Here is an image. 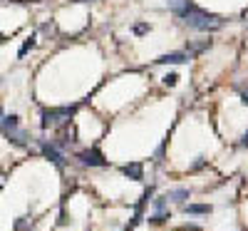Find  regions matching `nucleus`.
Instances as JSON below:
<instances>
[{
	"instance_id": "obj_6",
	"label": "nucleus",
	"mask_w": 248,
	"mask_h": 231,
	"mask_svg": "<svg viewBox=\"0 0 248 231\" xmlns=\"http://www.w3.org/2000/svg\"><path fill=\"white\" fill-rule=\"evenodd\" d=\"M211 212H214L211 204H184V214H191V216H203Z\"/></svg>"
},
{
	"instance_id": "obj_10",
	"label": "nucleus",
	"mask_w": 248,
	"mask_h": 231,
	"mask_svg": "<svg viewBox=\"0 0 248 231\" xmlns=\"http://www.w3.org/2000/svg\"><path fill=\"white\" fill-rule=\"evenodd\" d=\"M20 127V117L17 115H3V119H0V132H8V130H15Z\"/></svg>"
},
{
	"instance_id": "obj_19",
	"label": "nucleus",
	"mask_w": 248,
	"mask_h": 231,
	"mask_svg": "<svg viewBox=\"0 0 248 231\" xmlns=\"http://www.w3.org/2000/svg\"><path fill=\"white\" fill-rule=\"evenodd\" d=\"M0 119H3V110H0Z\"/></svg>"
},
{
	"instance_id": "obj_15",
	"label": "nucleus",
	"mask_w": 248,
	"mask_h": 231,
	"mask_svg": "<svg viewBox=\"0 0 248 231\" xmlns=\"http://www.w3.org/2000/svg\"><path fill=\"white\" fill-rule=\"evenodd\" d=\"M176 80H179V77H176L174 72H169L167 77H164V85H167V87H174V85H176Z\"/></svg>"
},
{
	"instance_id": "obj_4",
	"label": "nucleus",
	"mask_w": 248,
	"mask_h": 231,
	"mask_svg": "<svg viewBox=\"0 0 248 231\" xmlns=\"http://www.w3.org/2000/svg\"><path fill=\"white\" fill-rule=\"evenodd\" d=\"M40 149H43V154L52 162V164H57L60 169L65 166V154L60 152V147L57 144H50V142H40Z\"/></svg>"
},
{
	"instance_id": "obj_8",
	"label": "nucleus",
	"mask_w": 248,
	"mask_h": 231,
	"mask_svg": "<svg viewBox=\"0 0 248 231\" xmlns=\"http://www.w3.org/2000/svg\"><path fill=\"white\" fill-rule=\"evenodd\" d=\"M5 137L13 142V144H20V147H23V144H28V139H30V134L23 130V127H15V130H8L5 132Z\"/></svg>"
},
{
	"instance_id": "obj_18",
	"label": "nucleus",
	"mask_w": 248,
	"mask_h": 231,
	"mask_svg": "<svg viewBox=\"0 0 248 231\" xmlns=\"http://www.w3.org/2000/svg\"><path fill=\"white\" fill-rule=\"evenodd\" d=\"M241 144H243V147H248V132H246V134L241 137Z\"/></svg>"
},
{
	"instance_id": "obj_17",
	"label": "nucleus",
	"mask_w": 248,
	"mask_h": 231,
	"mask_svg": "<svg viewBox=\"0 0 248 231\" xmlns=\"http://www.w3.org/2000/svg\"><path fill=\"white\" fill-rule=\"evenodd\" d=\"M241 102H243V104H248V90H246V92H241Z\"/></svg>"
},
{
	"instance_id": "obj_5",
	"label": "nucleus",
	"mask_w": 248,
	"mask_h": 231,
	"mask_svg": "<svg viewBox=\"0 0 248 231\" xmlns=\"http://www.w3.org/2000/svg\"><path fill=\"white\" fill-rule=\"evenodd\" d=\"M191 55L189 52H167V55H161L156 62L159 65H184V62H189Z\"/></svg>"
},
{
	"instance_id": "obj_3",
	"label": "nucleus",
	"mask_w": 248,
	"mask_h": 231,
	"mask_svg": "<svg viewBox=\"0 0 248 231\" xmlns=\"http://www.w3.org/2000/svg\"><path fill=\"white\" fill-rule=\"evenodd\" d=\"M79 164H85V166H107V159L105 154H102L99 149H82L77 154Z\"/></svg>"
},
{
	"instance_id": "obj_7",
	"label": "nucleus",
	"mask_w": 248,
	"mask_h": 231,
	"mask_svg": "<svg viewBox=\"0 0 248 231\" xmlns=\"http://www.w3.org/2000/svg\"><path fill=\"white\" fill-rule=\"evenodd\" d=\"M122 174L129 177V179H134V182H141V179H144V166H141L139 162L127 164V166H122Z\"/></svg>"
},
{
	"instance_id": "obj_13",
	"label": "nucleus",
	"mask_w": 248,
	"mask_h": 231,
	"mask_svg": "<svg viewBox=\"0 0 248 231\" xmlns=\"http://www.w3.org/2000/svg\"><path fill=\"white\" fill-rule=\"evenodd\" d=\"M169 219V214L167 212H161V214H154V216H149V224H164Z\"/></svg>"
},
{
	"instance_id": "obj_14",
	"label": "nucleus",
	"mask_w": 248,
	"mask_h": 231,
	"mask_svg": "<svg viewBox=\"0 0 248 231\" xmlns=\"http://www.w3.org/2000/svg\"><path fill=\"white\" fill-rule=\"evenodd\" d=\"M149 30H152V28H149L147 23H137V25H134V33H137V35H144V33H149Z\"/></svg>"
},
{
	"instance_id": "obj_12",
	"label": "nucleus",
	"mask_w": 248,
	"mask_h": 231,
	"mask_svg": "<svg viewBox=\"0 0 248 231\" xmlns=\"http://www.w3.org/2000/svg\"><path fill=\"white\" fill-rule=\"evenodd\" d=\"M154 209H156V214L167 212V197H159V199H154Z\"/></svg>"
},
{
	"instance_id": "obj_16",
	"label": "nucleus",
	"mask_w": 248,
	"mask_h": 231,
	"mask_svg": "<svg viewBox=\"0 0 248 231\" xmlns=\"http://www.w3.org/2000/svg\"><path fill=\"white\" fill-rule=\"evenodd\" d=\"M203 164H206V159H203V157H199V159H196V162L191 164V172H196V169H201V166H203Z\"/></svg>"
},
{
	"instance_id": "obj_1",
	"label": "nucleus",
	"mask_w": 248,
	"mask_h": 231,
	"mask_svg": "<svg viewBox=\"0 0 248 231\" xmlns=\"http://www.w3.org/2000/svg\"><path fill=\"white\" fill-rule=\"evenodd\" d=\"M169 8L176 17H181L189 28L201 30V33H214L223 25V20L218 15H211L201 8H196L191 0H169Z\"/></svg>"
},
{
	"instance_id": "obj_2",
	"label": "nucleus",
	"mask_w": 248,
	"mask_h": 231,
	"mask_svg": "<svg viewBox=\"0 0 248 231\" xmlns=\"http://www.w3.org/2000/svg\"><path fill=\"white\" fill-rule=\"evenodd\" d=\"M77 112V107L72 104V107H55V110H43V115H40V119H43V130H50L55 127V124L60 122H67L72 115Z\"/></svg>"
},
{
	"instance_id": "obj_9",
	"label": "nucleus",
	"mask_w": 248,
	"mask_h": 231,
	"mask_svg": "<svg viewBox=\"0 0 248 231\" xmlns=\"http://www.w3.org/2000/svg\"><path fill=\"white\" fill-rule=\"evenodd\" d=\"M186 199H191V192L186 186H179V189H171L167 194V201H176V204H186Z\"/></svg>"
},
{
	"instance_id": "obj_11",
	"label": "nucleus",
	"mask_w": 248,
	"mask_h": 231,
	"mask_svg": "<svg viewBox=\"0 0 248 231\" xmlns=\"http://www.w3.org/2000/svg\"><path fill=\"white\" fill-rule=\"evenodd\" d=\"M32 48H35V37H30V40H25V45H23V48H20V52H17V57H25V55H28V52L32 50Z\"/></svg>"
}]
</instances>
